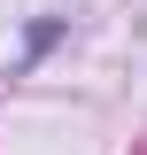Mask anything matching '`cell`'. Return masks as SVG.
Returning a JSON list of instances; mask_svg holds the SVG:
<instances>
[]
</instances>
